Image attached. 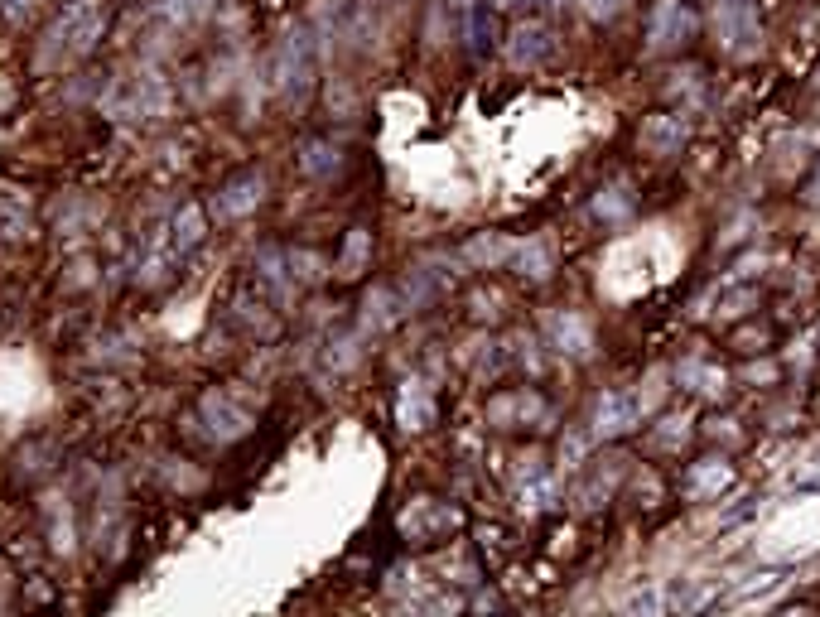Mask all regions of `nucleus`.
I'll return each mask as SVG.
<instances>
[{
  "instance_id": "obj_1",
  "label": "nucleus",
  "mask_w": 820,
  "mask_h": 617,
  "mask_svg": "<svg viewBox=\"0 0 820 617\" xmlns=\"http://www.w3.org/2000/svg\"><path fill=\"white\" fill-rule=\"evenodd\" d=\"M107 15H111L107 0H73L54 25H49V34H44V44H39V68H58V63H73V58L92 54V44H97L102 29H107Z\"/></svg>"
},
{
  "instance_id": "obj_2",
  "label": "nucleus",
  "mask_w": 820,
  "mask_h": 617,
  "mask_svg": "<svg viewBox=\"0 0 820 617\" xmlns=\"http://www.w3.org/2000/svg\"><path fill=\"white\" fill-rule=\"evenodd\" d=\"M714 29L724 34V44L734 54H743L758 39V10H753V0H719L714 5Z\"/></svg>"
},
{
  "instance_id": "obj_3",
  "label": "nucleus",
  "mask_w": 820,
  "mask_h": 617,
  "mask_svg": "<svg viewBox=\"0 0 820 617\" xmlns=\"http://www.w3.org/2000/svg\"><path fill=\"white\" fill-rule=\"evenodd\" d=\"M690 29H695V20L681 0H661L652 10V49H676L690 39Z\"/></svg>"
},
{
  "instance_id": "obj_4",
  "label": "nucleus",
  "mask_w": 820,
  "mask_h": 617,
  "mask_svg": "<svg viewBox=\"0 0 820 617\" xmlns=\"http://www.w3.org/2000/svg\"><path fill=\"white\" fill-rule=\"evenodd\" d=\"M550 54H555V39H550L546 25H517L512 39H507V58H512L517 68H536V63H546Z\"/></svg>"
},
{
  "instance_id": "obj_5",
  "label": "nucleus",
  "mask_w": 820,
  "mask_h": 617,
  "mask_svg": "<svg viewBox=\"0 0 820 617\" xmlns=\"http://www.w3.org/2000/svg\"><path fill=\"white\" fill-rule=\"evenodd\" d=\"M203 232H208V217H203V208L198 203H184L179 213L169 217V227H164V242H169V251L184 261L193 246L203 242Z\"/></svg>"
},
{
  "instance_id": "obj_6",
  "label": "nucleus",
  "mask_w": 820,
  "mask_h": 617,
  "mask_svg": "<svg viewBox=\"0 0 820 617\" xmlns=\"http://www.w3.org/2000/svg\"><path fill=\"white\" fill-rule=\"evenodd\" d=\"M304 82H309V39L304 34H290L285 44H280V54H275V87H295L300 92Z\"/></svg>"
},
{
  "instance_id": "obj_7",
  "label": "nucleus",
  "mask_w": 820,
  "mask_h": 617,
  "mask_svg": "<svg viewBox=\"0 0 820 617\" xmlns=\"http://www.w3.org/2000/svg\"><path fill=\"white\" fill-rule=\"evenodd\" d=\"M642 420V396H632V391H618V396H608L599 405V415H594V430L599 434H623L632 430Z\"/></svg>"
},
{
  "instance_id": "obj_8",
  "label": "nucleus",
  "mask_w": 820,
  "mask_h": 617,
  "mask_svg": "<svg viewBox=\"0 0 820 617\" xmlns=\"http://www.w3.org/2000/svg\"><path fill=\"white\" fill-rule=\"evenodd\" d=\"M164 111H169V87H164L155 73L136 78L131 97H126V116H140V121H160Z\"/></svg>"
},
{
  "instance_id": "obj_9",
  "label": "nucleus",
  "mask_w": 820,
  "mask_h": 617,
  "mask_svg": "<svg viewBox=\"0 0 820 617\" xmlns=\"http://www.w3.org/2000/svg\"><path fill=\"white\" fill-rule=\"evenodd\" d=\"M203 420H208V434H218V439H237L251 425V415H246L242 405H232L227 396H208L203 401Z\"/></svg>"
},
{
  "instance_id": "obj_10",
  "label": "nucleus",
  "mask_w": 820,
  "mask_h": 617,
  "mask_svg": "<svg viewBox=\"0 0 820 617\" xmlns=\"http://www.w3.org/2000/svg\"><path fill=\"white\" fill-rule=\"evenodd\" d=\"M256 203H261V174H242V179H232V184L222 188L218 213L237 217V213H246V208H256Z\"/></svg>"
},
{
  "instance_id": "obj_11",
  "label": "nucleus",
  "mask_w": 820,
  "mask_h": 617,
  "mask_svg": "<svg viewBox=\"0 0 820 617\" xmlns=\"http://www.w3.org/2000/svg\"><path fill=\"white\" fill-rule=\"evenodd\" d=\"M464 29H468V49L483 58L492 49V10H488V0H468V5H464Z\"/></svg>"
},
{
  "instance_id": "obj_12",
  "label": "nucleus",
  "mask_w": 820,
  "mask_h": 617,
  "mask_svg": "<svg viewBox=\"0 0 820 617\" xmlns=\"http://www.w3.org/2000/svg\"><path fill=\"white\" fill-rule=\"evenodd\" d=\"M362 261H367V232L353 227V232H348V246H343V256H338V275H343V280L362 275Z\"/></svg>"
},
{
  "instance_id": "obj_13",
  "label": "nucleus",
  "mask_w": 820,
  "mask_h": 617,
  "mask_svg": "<svg viewBox=\"0 0 820 617\" xmlns=\"http://www.w3.org/2000/svg\"><path fill=\"white\" fill-rule=\"evenodd\" d=\"M521 497H526L531 507H550V502H555V478H550L546 468H536V473L521 483Z\"/></svg>"
},
{
  "instance_id": "obj_14",
  "label": "nucleus",
  "mask_w": 820,
  "mask_h": 617,
  "mask_svg": "<svg viewBox=\"0 0 820 617\" xmlns=\"http://www.w3.org/2000/svg\"><path fill=\"white\" fill-rule=\"evenodd\" d=\"M208 5H213V0H160V15L169 25H189V20H198Z\"/></svg>"
},
{
  "instance_id": "obj_15",
  "label": "nucleus",
  "mask_w": 820,
  "mask_h": 617,
  "mask_svg": "<svg viewBox=\"0 0 820 617\" xmlns=\"http://www.w3.org/2000/svg\"><path fill=\"white\" fill-rule=\"evenodd\" d=\"M430 415H435V410H430V396H425V391H406V401H401V420H406L410 430H425Z\"/></svg>"
},
{
  "instance_id": "obj_16",
  "label": "nucleus",
  "mask_w": 820,
  "mask_h": 617,
  "mask_svg": "<svg viewBox=\"0 0 820 617\" xmlns=\"http://www.w3.org/2000/svg\"><path fill=\"white\" fill-rule=\"evenodd\" d=\"M328 164H338V150H328V145H304V169H309V174H324Z\"/></svg>"
},
{
  "instance_id": "obj_17",
  "label": "nucleus",
  "mask_w": 820,
  "mask_h": 617,
  "mask_svg": "<svg viewBox=\"0 0 820 617\" xmlns=\"http://www.w3.org/2000/svg\"><path fill=\"white\" fill-rule=\"evenodd\" d=\"M579 5H584V15H594V20H613L628 0H579Z\"/></svg>"
}]
</instances>
